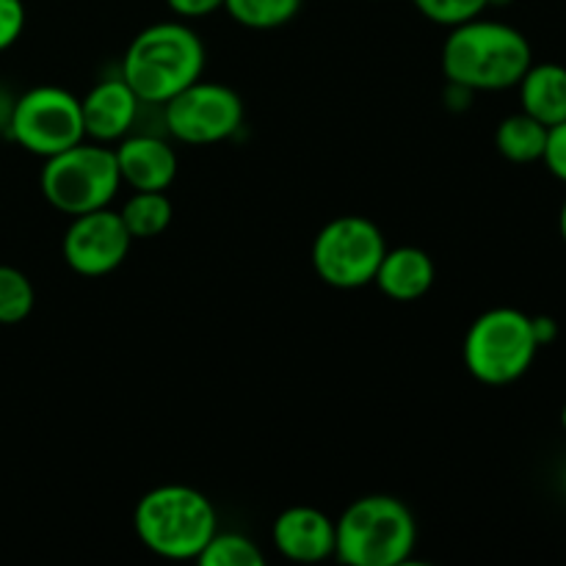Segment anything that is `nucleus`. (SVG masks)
Instances as JSON below:
<instances>
[{"instance_id":"obj_25","label":"nucleus","mask_w":566,"mask_h":566,"mask_svg":"<svg viewBox=\"0 0 566 566\" xmlns=\"http://www.w3.org/2000/svg\"><path fill=\"white\" fill-rule=\"evenodd\" d=\"M534 332H536V340H539V346H547V343L556 340L558 324L553 318H547V315H536Z\"/></svg>"},{"instance_id":"obj_12","label":"nucleus","mask_w":566,"mask_h":566,"mask_svg":"<svg viewBox=\"0 0 566 566\" xmlns=\"http://www.w3.org/2000/svg\"><path fill=\"white\" fill-rule=\"evenodd\" d=\"M138 105H142V99L136 97V92L127 86V81L122 75L111 77V81H99L81 99L86 138L99 144L125 138L130 133V127L136 125Z\"/></svg>"},{"instance_id":"obj_13","label":"nucleus","mask_w":566,"mask_h":566,"mask_svg":"<svg viewBox=\"0 0 566 566\" xmlns=\"http://www.w3.org/2000/svg\"><path fill=\"white\" fill-rule=\"evenodd\" d=\"M122 186L133 191H166L177 177V153L158 136H125L116 142Z\"/></svg>"},{"instance_id":"obj_23","label":"nucleus","mask_w":566,"mask_h":566,"mask_svg":"<svg viewBox=\"0 0 566 566\" xmlns=\"http://www.w3.org/2000/svg\"><path fill=\"white\" fill-rule=\"evenodd\" d=\"M542 164L547 166L553 177L566 182V119L553 125L547 130V144H545V155H542Z\"/></svg>"},{"instance_id":"obj_18","label":"nucleus","mask_w":566,"mask_h":566,"mask_svg":"<svg viewBox=\"0 0 566 566\" xmlns=\"http://www.w3.org/2000/svg\"><path fill=\"white\" fill-rule=\"evenodd\" d=\"M304 0H224V11L243 28L274 31L302 11Z\"/></svg>"},{"instance_id":"obj_27","label":"nucleus","mask_w":566,"mask_h":566,"mask_svg":"<svg viewBox=\"0 0 566 566\" xmlns=\"http://www.w3.org/2000/svg\"><path fill=\"white\" fill-rule=\"evenodd\" d=\"M562 426H564V431H566V403H564V409H562Z\"/></svg>"},{"instance_id":"obj_2","label":"nucleus","mask_w":566,"mask_h":566,"mask_svg":"<svg viewBox=\"0 0 566 566\" xmlns=\"http://www.w3.org/2000/svg\"><path fill=\"white\" fill-rule=\"evenodd\" d=\"M205 59V44L193 28L186 22H155L127 44L122 77L142 103L164 105L202 77Z\"/></svg>"},{"instance_id":"obj_10","label":"nucleus","mask_w":566,"mask_h":566,"mask_svg":"<svg viewBox=\"0 0 566 566\" xmlns=\"http://www.w3.org/2000/svg\"><path fill=\"white\" fill-rule=\"evenodd\" d=\"M133 238L122 221L119 210L99 208L92 213L72 216L64 232L66 265L81 276H105L127 260Z\"/></svg>"},{"instance_id":"obj_21","label":"nucleus","mask_w":566,"mask_h":566,"mask_svg":"<svg viewBox=\"0 0 566 566\" xmlns=\"http://www.w3.org/2000/svg\"><path fill=\"white\" fill-rule=\"evenodd\" d=\"M412 3L429 22L453 28L484 14L492 0H412Z\"/></svg>"},{"instance_id":"obj_16","label":"nucleus","mask_w":566,"mask_h":566,"mask_svg":"<svg viewBox=\"0 0 566 566\" xmlns=\"http://www.w3.org/2000/svg\"><path fill=\"white\" fill-rule=\"evenodd\" d=\"M547 130L551 127L536 122L525 111L506 116L495 130V147L512 164H536L545 155Z\"/></svg>"},{"instance_id":"obj_9","label":"nucleus","mask_w":566,"mask_h":566,"mask_svg":"<svg viewBox=\"0 0 566 566\" xmlns=\"http://www.w3.org/2000/svg\"><path fill=\"white\" fill-rule=\"evenodd\" d=\"M166 108V127L171 136L191 147L227 142L243 125V99L235 88L216 81H193L177 92Z\"/></svg>"},{"instance_id":"obj_7","label":"nucleus","mask_w":566,"mask_h":566,"mask_svg":"<svg viewBox=\"0 0 566 566\" xmlns=\"http://www.w3.org/2000/svg\"><path fill=\"white\" fill-rule=\"evenodd\" d=\"M387 252L385 235L365 216H337L326 221L313 241V269L337 291H357L374 282Z\"/></svg>"},{"instance_id":"obj_20","label":"nucleus","mask_w":566,"mask_h":566,"mask_svg":"<svg viewBox=\"0 0 566 566\" xmlns=\"http://www.w3.org/2000/svg\"><path fill=\"white\" fill-rule=\"evenodd\" d=\"M36 291L31 280L14 265H0V324H22L33 313Z\"/></svg>"},{"instance_id":"obj_6","label":"nucleus","mask_w":566,"mask_h":566,"mask_svg":"<svg viewBox=\"0 0 566 566\" xmlns=\"http://www.w3.org/2000/svg\"><path fill=\"white\" fill-rule=\"evenodd\" d=\"M39 186H42L44 199L70 219L108 208L111 199L122 188L114 149L83 138L75 147L44 158Z\"/></svg>"},{"instance_id":"obj_5","label":"nucleus","mask_w":566,"mask_h":566,"mask_svg":"<svg viewBox=\"0 0 566 566\" xmlns=\"http://www.w3.org/2000/svg\"><path fill=\"white\" fill-rule=\"evenodd\" d=\"M539 348L534 315L517 307H492L470 324L462 357L473 379L503 387L528 374Z\"/></svg>"},{"instance_id":"obj_4","label":"nucleus","mask_w":566,"mask_h":566,"mask_svg":"<svg viewBox=\"0 0 566 566\" xmlns=\"http://www.w3.org/2000/svg\"><path fill=\"white\" fill-rule=\"evenodd\" d=\"M418 545V523L392 495L357 497L335 520V558L348 566H401Z\"/></svg>"},{"instance_id":"obj_17","label":"nucleus","mask_w":566,"mask_h":566,"mask_svg":"<svg viewBox=\"0 0 566 566\" xmlns=\"http://www.w3.org/2000/svg\"><path fill=\"white\" fill-rule=\"evenodd\" d=\"M133 241H149L169 230L175 219V205L166 191H133L119 210Z\"/></svg>"},{"instance_id":"obj_14","label":"nucleus","mask_w":566,"mask_h":566,"mask_svg":"<svg viewBox=\"0 0 566 566\" xmlns=\"http://www.w3.org/2000/svg\"><path fill=\"white\" fill-rule=\"evenodd\" d=\"M434 280V260L418 247L387 249L374 276L376 287L392 302H418L431 291Z\"/></svg>"},{"instance_id":"obj_26","label":"nucleus","mask_w":566,"mask_h":566,"mask_svg":"<svg viewBox=\"0 0 566 566\" xmlns=\"http://www.w3.org/2000/svg\"><path fill=\"white\" fill-rule=\"evenodd\" d=\"M558 230H562V238H564V243H566V199H564V205H562V213H558Z\"/></svg>"},{"instance_id":"obj_1","label":"nucleus","mask_w":566,"mask_h":566,"mask_svg":"<svg viewBox=\"0 0 566 566\" xmlns=\"http://www.w3.org/2000/svg\"><path fill=\"white\" fill-rule=\"evenodd\" d=\"M531 64L534 50L525 33L509 22L484 17L453 25L442 44V72L464 92L514 88Z\"/></svg>"},{"instance_id":"obj_22","label":"nucleus","mask_w":566,"mask_h":566,"mask_svg":"<svg viewBox=\"0 0 566 566\" xmlns=\"http://www.w3.org/2000/svg\"><path fill=\"white\" fill-rule=\"evenodd\" d=\"M25 31V6L22 0H0V53L17 44Z\"/></svg>"},{"instance_id":"obj_8","label":"nucleus","mask_w":566,"mask_h":566,"mask_svg":"<svg viewBox=\"0 0 566 566\" xmlns=\"http://www.w3.org/2000/svg\"><path fill=\"white\" fill-rule=\"evenodd\" d=\"M9 133L25 153L50 158L86 138L81 99L61 86H33L14 103Z\"/></svg>"},{"instance_id":"obj_3","label":"nucleus","mask_w":566,"mask_h":566,"mask_svg":"<svg viewBox=\"0 0 566 566\" xmlns=\"http://www.w3.org/2000/svg\"><path fill=\"white\" fill-rule=\"evenodd\" d=\"M133 528L138 542L155 556L197 562L210 536L219 531V514L210 497L193 486L160 484L138 497Z\"/></svg>"},{"instance_id":"obj_19","label":"nucleus","mask_w":566,"mask_h":566,"mask_svg":"<svg viewBox=\"0 0 566 566\" xmlns=\"http://www.w3.org/2000/svg\"><path fill=\"white\" fill-rule=\"evenodd\" d=\"M202 566H263L265 556L249 536L216 531L197 556Z\"/></svg>"},{"instance_id":"obj_15","label":"nucleus","mask_w":566,"mask_h":566,"mask_svg":"<svg viewBox=\"0 0 566 566\" xmlns=\"http://www.w3.org/2000/svg\"><path fill=\"white\" fill-rule=\"evenodd\" d=\"M517 88L523 111L536 122L553 127L566 119V66L553 61L531 64Z\"/></svg>"},{"instance_id":"obj_24","label":"nucleus","mask_w":566,"mask_h":566,"mask_svg":"<svg viewBox=\"0 0 566 566\" xmlns=\"http://www.w3.org/2000/svg\"><path fill=\"white\" fill-rule=\"evenodd\" d=\"M166 6L180 20H202V17H210L219 9H224V0H166Z\"/></svg>"},{"instance_id":"obj_11","label":"nucleus","mask_w":566,"mask_h":566,"mask_svg":"<svg viewBox=\"0 0 566 566\" xmlns=\"http://www.w3.org/2000/svg\"><path fill=\"white\" fill-rule=\"evenodd\" d=\"M271 542L287 562H326L335 558V520L321 509L291 506L271 525Z\"/></svg>"}]
</instances>
